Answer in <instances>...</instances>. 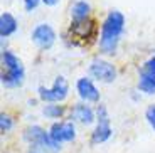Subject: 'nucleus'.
I'll return each instance as SVG.
<instances>
[{"instance_id": "nucleus-5", "label": "nucleus", "mask_w": 155, "mask_h": 153, "mask_svg": "<svg viewBox=\"0 0 155 153\" xmlns=\"http://www.w3.org/2000/svg\"><path fill=\"white\" fill-rule=\"evenodd\" d=\"M89 73H91V76H94L98 81H103V83H113L116 77L115 66L103 59H94L89 66Z\"/></svg>"}, {"instance_id": "nucleus-6", "label": "nucleus", "mask_w": 155, "mask_h": 153, "mask_svg": "<svg viewBox=\"0 0 155 153\" xmlns=\"http://www.w3.org/2000/svg\"><path fill=\"white\" fill-rule=\"evenodd\" d=\"M111 136V128H110V119L105 106H98V126L94 128L91 142L93 143H103Z\"/></svg>"}, {"instance_id": "nucleus-10", "label": "nucleus", "mask_w": 155, "mask_h": 153, "mask_svg": "<svg viewBox=\"0 0 155 153\" xmlns=\"http://www.w3.org/2000/svg\"><path fill=\"white\" fill-rule=\"evenodd\" d=\"M78 93H79V96L84 101H98L100 99V91L91 83V79H86V77L78 79Z\"/></svg>"}, {"instance_id": "nucleus-16", "label": "nucleus", "mask_w": 155, "mask_h": 153, "mask_svg": "<svg viewBox=\"0 0 155 153\" xmlns=\"http://www.w3.org/2000/svg\"><path fill=\"white\" fill-rule=\"evenodd\" d=\"M44 115L49 116V118H59V116L64 115V106H58V104L46 106V109H44Z\"/></svg>"}, {"instance_id": "nucleus-13", "label": "nucleus", "mask_w": 155, "mask_h": 153, "mask_svg": "<svg viewBox=\"0 0 155 153\" xmlns=\"http://www.w3.org/2000/svg\"><path fill=\"white\" fill-rule=\"evenodd\" d=\"M89 10H91V7H89L88 2H84V0H79V2H76V4L71 7V15H73V20L88 19Z\"/></svg>"}, {"instance_id": "nucleus-11", "label": "nucleus", "mask_w": 155, "mask_h": 153, "mask_svg": "<svg viewBox=\"0 0 155 153\" xmlns=\"http://www.w3.org/2000/svg\"><path fill=\"white\" fill-rule=\"evenodd\" d=\"M71 118L89 125V123H93L94 115H93V109L89 106H86V104H76V106L71 109Z\"/></svg>"}, {"instance_id": "nucleus-7", "label": "nucleus", "mask_w": 155, "mask_h": 153, "mask_svg": "<svg viewBox=\"0 0 155 153\" xmlns=\"http://www.w3.org/2000/svg\"><path fill=\"white\" fill-rule=\"evenodd\" d=\"M94 31H96V24L91 19H83V20H73L69 27V32L74 39L79 41H88L93 37Z\"/></svg>"}, {"instance_id": "nucleus-14", "label": "nucleus", "mask_w": 155, "mask_h": 153, "mask_svg": "<svg viewBox=\"0 0 155 153\" xmlns=\"http://www.w3.org/2000/svg\"><path fill=\"white\" fill-rule=\"evenodd\" d=\"M138 89L140 91H143V93H147V94H155V77L140 76Z\"/></svg>"}, {"instance_id": "nucleus-8", "label": "nucleus", "mask_w": 155, "mask_h": 153, "mask_svg": "<svg viewBox=\"0 0 155 153\" xmlns=\"http://www.w3.org/2000/svg\"><path fill=\"white\" fill-rule=\"evenodd\" d=\"M32 41H34L39 47L47 49V47H51L52 44H54L56 34H54V31H52L49 25L41 24V25H37L34 31H32Z\"/></svg>"}, {"instance_id": "nucleus-12", "label": "nucleus", "mask_w": 155, "mask_h": 153, "mask_svg": "<svg viewBox=\"0 0 155 153\" xmlns=\"http://www.w3.org/2000/svg\"><path fill=\"white\" fill-rule=\"evenodd\" d=\"M17 29V20L14 19V15L4 12L0 17V35L2 37H8L10 34H14Z\"/></svg>"}, {"instance_id": "nucleus-9", "label": "nucleus", "mask_w": 155, "mask_h": 153, "mask_svg": "<svg viewBox=\"0 0 155 153\" xmlns=\"http://www.w3.org/2000/svg\"><path fill=\"white\" fill-rule=\"evenodd\" d=\"M51 138L54 140L56 143H61V142H71L74 138V125L69 121L66 123H54L51 126V131H49Z\"/></svg>"}, {"instance_id": "nucleus-1", "label": "nucleus", "mask_w": 155, "mask_h": 153, "mask_svg": "<svg viewBox=\"0 0 155 153\" xmlns=\"http://www.w3.org/2000/svg\"><path fill=\"white\" fill-rule=\"evenodd\" d=\"M125 27V17L121 12L118 10H111L106 17V20L103 22L101 27V39H100V46L101 50L106 54H113L116 50L120 35L123 32Z\"/></svg>"}, {"instance_id": "nucleus-4", "label": "nucleus", "mask_w": 155, "mask_h": 153, "mask_svg": "<svg viewBox=\"0 0 155 153\" xmlns=\"http://www.w3.org/2000/svg\"><path fill=\"white\" fill-rule=\"evenodd\" d=\"M68 81L62 76L56 77L54 86L52 88H39V98L44 101H51V103H56V101H62L68 96Z\"/></svg>"}, {"instance_id": "nucleus-15", "label": "nucleus", "mask_w": 155, "mask_h": 153, "mask_svg": "<svg viewBox=\"0 0 155 153\" xmlns=\"http://www.w3.org/2000/svg\"><path fill=\"white\" fill-rule=\"evenodd\" d=\"M140 76H148L155 77V57H150L140 69Z\"/></svg>"}, {"instance_id": "nucleus-17", "label": "nucleus", "mask_w": 155, "mask_h": 153, "mask_svg": "<svg viewBox=\"0 0 155 153\" xmlns=\"http://www.w3.org/2000/svg\"><path fill=\"white\" fill-rule=\"evenodd\" d=\"M10 128H12V119H10V116L2 115V116H0V131H2V133H5V131H8Z\"/></svg>"}, {"instance_id": "nucleus-20", "label": "nucleus", "mask_w": 155, "mask_h": 153, "mask_svg": "<svg viewBox=\"0 0 155 153\" xmlns=\"http://www.w3.org/2000/svg\"><path fill=\"white\" fill-rule=\"evenodd\" d=\"M42 2H44L46 5H56V4L59 2V0H42Z\"/></svg>"}, {"instance_id": "nucleus-19", "label": "nucleus", "mask_w": 155, "mask_h": 153, "mask_svg": "<svg viewBox=\"0 0 155 153\" xmlns=\"http://www.w3.org/2000/svg\"><path fill=\"white\" fill-rule=\"evenodd\" d=\"M39 2H41V0H24V4H25V8H27L29 12L34 10V8L39 5Z\"/></svg>"}, {"instance_id": "nucleus-18", "label": "nucleus", "mask_w": 155, "mask_h": 153, "mask_svg": "<svg viewBox=\"0 0 155 153\" xmlns=\"http://www.w3.org/2000/svg\"><path fill=\"white\" fill-rule=\"evenodd\" d=\"M147 119H148V123H150V126L155 130V104L148 106V109H147Z\"/></svg>"}, {"instance_id": "nucleus-3", "label": "nucleus", "mask_w": 155, "mask_h": 153, "mask_svg": "<svg viewBox=\"0 0 155 153\" xmlns=\"http://www.w3.org/2000/svg\"><path fill=\"white\" fill-rule=\"evenodd\" d=\"M24 136H25V140L34 146H39V148L47 150V151H52V153L59 151V143H56L54 140L51 138V135H47L41 126L27 128Z\"/></svg>"}, {"instance_id": "nucleus-2", "label": "nucleus", "mask_w": 155, "mask_h": 153, "mask_svg": "<svg viewBox=\"0 0 155 153\" xmlns=\"http://www.w3.org/2000/svg\"><path fill=\"white\" fill-rule=\"evenodd\" d=\"M2 62L4 66H7V74H2V83L8 88L14 86H20L24 81V67L22 62L8 50H4L2 54Z\"/></svg>"}]
</instances>
